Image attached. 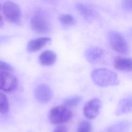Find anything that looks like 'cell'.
<instances>
[{
	"instance_id": "5bb4252c",
	"label": "cell",
	"mask_w": 132,
	"mask_h": 132,
	"mask_svg": "<svg viewBox=\"0 0 132 132\" xmlns=\"http://www.w3.org/2000/svg\"><path fill=\"white\" fill-rule=\"evenodd\" d=\"M76 6L80 14L86 21H90L93 20L95 14L94 11L90 7L81 3L76 4Z\"/></svg>"
},
{
	"instance_id": "9a60e30c",
	"label": "cell",
	"mask_w": 132,
	"mask_h": 132,
	"mask_svg": "<svg viewBox=\"0 0 132 132\" xmlns=\"http://www.w3.org/2000/svg\"><path fill=\"white\" fill-rule=\"evenodd\" d=\"M81 100L82 97L80 96H73L64 100L63 102V105L68 108L69 107H75L79 105Z\"/></svg>"
},
{
	"instance_id": "9c48e42d",
	"label": "cell",
	"mask_w": 132,
	"mask_h": 132,
	"mask_svg": "<svg viewBox=\"0 0 132 132\" xmlns=\"http://www.w3.org/2000/svg\"><path fill=\"white\" fill-rule=\"evenodd\" d=\"M104 54V51L101 48L92 47L87 49L85 53L86 59L89 63L95 64L100 61Z\"/></svg>"
},
{
	"instance_id": "44dd1931",
	"label": "cell",
	"mask_w": 132,
	"mask_h": 132,
	"mask_svg": "<svg viewBox=\"0 0 132 132\" xmlns=\"http://www.w3.org/2000/svg\"><path fill=\"white\" fill-rule=\"evenodd\" d=\"M53 132H67V128L64 126H59L55 129Z\"/></svg>"
},
{
	"instance_id": "ac0fdd59",
	"label": "cell",
	"mask_w": 132,
	"mask_h": 132,
	"mask_svg": "<svg viewBox=\"0 0 132 132\" xmlns=\"http://www.w3.org/2000/svg\"><path fill=\"white\" fill-rule=\"evenodd\" d=\"M92 124L87 120H82L79 123L77 127V132H92Z\"/></svg>"
},
{
	"instance_id": "603a6c76",
	"label": "cell",
	"mask_w": 132,
	"mask_h": 132,
	"mask_svg": "<svg viewBox=\"0 0 132 132\" xmlns=\"http://www.w3.org/2000/svg\"><path fill=\"white\" fill-rule=\"evenodd\" d=\"M1 5L0 4V10H1Z\"/></svg>"
},
{
	"instance_id": "6da1fadb",
	"label": "cell",
	"mask_w": 132,
	"mask_h": 132,
	"mask_svg": "<svg viewBox=\"0 0 132 132\" xmlns=\"http://www.w3.org/2000/svg\"><path fill=\"white\" fill-rule=\"evenodd\" d=\"M91 77L93 82L100 87L116 86L119 84L117 74L105 68H100L93 70L91 73Z\"/></svg>"
},
{
	"instance_id": "52a82bcc",
	"label": "cell",
	"mask_w": 132,
	"mask_h": 132,
	"mask_svg": "<svg viewBox=\"0 0 132 132\" xmlns=\"http://www.w3.org/2000/svg\"><path fill=\"white\" fill-rule=\"evenodd\" d=\"M101 103L98 98H94L85 104L83 107V113L88 119H95L100 112Z\"/></svg>"
},
{
	"instance_id": "7c38bea8",
	"label": "cell",
	"mask_w": 132,
	"mask_h": 132,
	"mask_svg": "<svg viewBox=\"0 0 132 132\" xmlns=\"http://www.w3.org/2000/svg\"><path fill=\"white\" fill-rule=\"evenodd\" d=\"M51 41L52 39L48 37L35 38L28 42L27 48L30 52H35L42 49Z\"/></svg>"
},
{
	"instance_id": "3957f363",
	"label": "cell",
	"mask_w": 132,
	"mask_h": 132,
	"mask_svg": "<svg viewBox=\"0 0 132 132\" xmlns=\"http://www.w3.org/2000/svg\"><path fill=\"white\" fill-rule=\"evenodd\" d=\"M108 42L111 48L118 53L127 54L129 46L124 37L119 32L110 31L107 34Z\"/></svg>"
},
{
	"instance_id": "2e32d148",
	"label": "cell",
	"mask_w": 132,
	"mask_h": 132,
	"mask_svg": "<svg viewBox=\"0 0 132 132\" xmlns=\"http://www.w3.org/2000/svg\"><path fill=\"white\" fill-rule=\"evenodd\" d=\"M9 104L6 96L0 92V113L5 114L9 111Z\"/></svg>"
},
{
	"instance_id": "ba28073f",
	"label": "cell",
	"mask_w": 132,
	"mask_h": 132,
	"mask_svg": "<svg viewBox=\"0 0 132 132\" xmlns=\"http://www.w3.org/2000/svg\"><path fill=\"white\" fill-rule=\"evenodd\" d=\"M35 96L37 101L40 103H47L51 100L52 97L51 89L47 85L42 84L36 88Z\"/></svg>"
},
{
	"instance_id": "7a4b0ae2",
	"label": "cell",
	"mask_w": 132,
	"mask_h": 132,
	"mask_svg": "<svg viewBox=\"0 0 132 132\" xmlns=\"http://www.w3.org/2000/svg\"><path fill=\"white\" fill-rule=\"evenodd\" d=\"M72 113L69 108L64 106H57L50 110L49 120L54 125H61L68 122L72 118Z\"/></svg>"
},
{
	"instance_id": "d6986e66",
	"label": "cell",
	"mask_w": 132,
	"mask_h": 132,
	"mask_svg": "<svg viewBox=\"0 0 132 132\" xmlns=\"http://www.w3.org/2000/svg\"><path fill=\"white\" fill-rule=\"evenodd\" d=\"M13 68L11 65L5 62L0 60V72H11Z\"/></svg>"
},
{
	"instance_id": "277c9868",
	"label": "cell",
	"mask_w": 132,
	"mask_h": 132,
	"mask_svg": "<svg viewBox=\"0 0 132 132\" xmlns=\"http://www.w3.org/2000/svg\"><path fill=\"white\" fill-rule=\"evenodd\" d=\"M3 7L4 15L9 21L14 23L20 21L21 13L18 5L12 1H6L4 3Z\"/></svg>"
},
{
	"instance_id": "7402d4cb",
	"label": "cell",
	"mask_w": 132,
	"mask_h": 132,
	"mask_svg": "<svg viewBox=\"0 0 132 132\" xmlns=\"http://www.w3.org/2000/svg\"><path fill=\"white\" fill-rule=\"evenodd\" d=\"M4 22L2 16L0 15V27H2L4 25Z\"/></svg>"
},
{
	"instance_id": "30bf717a",
	"label": "cell",
	"mask_w": 132,
	"mask_h": 132,
	"mask_svg": "<svg viewBox=\"0 0 132 132\" xmlns=\"http://www.w3.org/2000/svg\"><path fill=\"white\" fill-rule=\"evenodd\" d=\"M132 60L130 58L117 56L113 61L115 68L120 71H130L132 70Z\"/></svg>"
},
{
	"instance_id": "8fae6325",
	"label": "cell",
	"mask_w": 132,
	"mask_h": 132,
	"mask_svg": "<svg viewBox=\"0 0 132 132\" xmlns=\"http://www.w3.org/2000/svg\"><path fill=\"white\" fill-rule=\"evenodd\" d=\"M132 109L131 97H126L120 100L115 110V114L120 116L131 112Z\"/></svg>"
},
{
	"instance_id": "e0dca14e",
	"label": "cell",
	"mask_w": 132,
	"mask_h": 132,
	"mask_svg": "<svg viewBox=\"0 0 132 132\" xmlns=\"http://www.w3.org/2000/svg\"><path fill=\"white\" fill-rule=\"evenodd\" d=\"M59 20L62 24L65 26H71L76 23L75 19L71 14H62L59 17Z\"/></svg>"
},
{
	"instance_id": "ffe728a7",
	"label": "cell",
	"mask_w": 132,
	"mask_h": 132,
	"mask_svg": "<svg viewBox=\"0 0 132 132\" xmlns=\"http://www.w3.org/2000/svg\"><path fill=\"white\" fill-rule=\"evenodd\" d=\"M122 6L123 8L127 11H130L132 9V0H125L122 1Z\"/></svg>"
},
{
	"instance_id": "5b68a950",
	"label": "cell",
	"mask_w": 132,
	"mask_h": 132,
	"mask_svg": "<svg viewBox=\"0 0 132 132\" xmlns=\"http://www.w3.org/2000/svg\"><path fill=\"white\" fill-rule=\"evenodd\" d=\"M18 85L17 79L10 72H0V90L6 92L15 90Z\"/></svg>"
},
{
	"instance_id": "4fadbf2b",
	"label": "cell",
	"mask_w": 132,
	"mask_h": 132,
	"mask_svg": "<svg viewBox=\"0 0 132 132\" xmlns=\"http://www.w3.org/2000/svg\"><path fill=\"white\" fill-rule=\"evenodd\" d=\"M57 60V55L52 51L46 50L42 52L39 57L40 63L45 66H49L54 64Z\"/></svg>"
},
{
	"instance_id": "8992f818",
	"label": "cell",
	"mask_w": 132,
	"mask_h": 132,
	"mask_svg": "<svg viewBox=\"0 0 132 132\" xmlns=\"http://www.w3.org/2000/svg\"><path fill=\"white\" fill-rule=\"evenodd\" d=\"M31 24L32 29L38 33H46L50 30L49 21L41 14H37L33 16Z\"/></svg>"
}]
</instances>
